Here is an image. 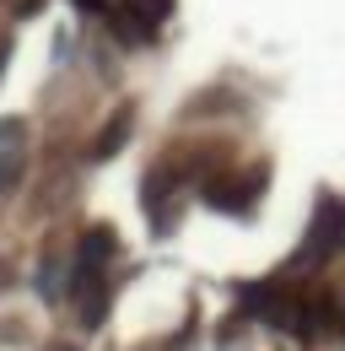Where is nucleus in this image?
<instances>
[{
  "instance_id": "nucleus-3",
  "label": "nucleus",
  "mask_w": 345,
  "mask_h": 351,
  "mask_svg": "<svg viewBox=\"0 0 345 351\" xmlns=\"http://www.w3.org/2000/svg\"><path fill=\"white\" fill-rule=\"evenodd\" d=\"M16 146H22V125H16V119H5V130H0V157H5V152H16Z\"/></svg>"
},
{
  "instance_id": "nucleus-4",
  "label": "nucleus",
  "mask_w": 345,
  "mask_h": 351,
  "mask_svg": "<svg viewBox=\"0 0 345 351\" xmlns=\"http://www.w3.org/2000/svg\"><path fill=\"white\" fill-rule=\"evenodd\" d=\"M38 287H43V292H49V298L60 292V265H54V260H49V265H43V270H38Z\"/></svg>"
},
{
  "instance_id": "nucleus-2",
  "label": "nucleus",
  "mask_w": 345,
  "mask_h": 351,
  "mask_svg": "<svg viewBox=\"0 0 345 351\" xmlns=\"http://www.w3.org/2000/svg\"><path fill=\"white\" fill-rule=\"evenodd\" d=\"M125 135H129V114H119V119H114V130H108L103 141H97V157H108V152H114V146H119Z\"/></svg>"
},
{
  "instance_id": "nucleus-1",
  "label": "nucleus",
  "mask_w": 345,
  "mask_h": 351,
  "mask_svg": "<svg viewBox=\"0 0 345 351\" xmlns=\"http://www.w3.org/2000/svg\"><path fill=\"white\" fill-rule=\"evenodd\" d=\"M108 249H114V232H108V227H97V232L81 243V270H103Z\"/></svg>"
}]
</instances>
